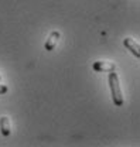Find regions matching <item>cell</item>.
I'll use <instances>...</instances> for the list:
<instances>
[{
  "mask_svg": "<svg viewBox=\"0 0 140 147\" xmlns=\"http://www.w3.org/2000/svg\"><path fill=\"white\" fill-rule=\"evenodd\" d=\"M108 81H109V86H110L112 100H113L115 106L120 108V106H123V95H122V89H120V84H119L118 74H115V71H110Z\"/></svg>",
  "mask_w": 140,
  "mask_h": 147,
  "instance_id": "1",
  "label": "cell"
},
{
  "mask_svg": "<svg viewBox=\"0 0 140 147\" xmlns=\"http://www.w3.org/2000/svg\"><path fill=\"white\" fill-rule=\"evenodd\" d=\"M93 71L96 72H110L116 69V65L113 62H106V61H96L92 64Z\"/></svg>",
  "mask_w": 140,
  "mask_h": 147,
  "instance_id": "2",
  "label": "cell"
},
{
  "mask_svg": "<svg viewBox=\"0 0 140 147\" xmlns=\"http://www.w3.org/2000/svg\"><path fill=\"white\" fill-rule=\"evenodd\" d=\"M123 45H124V47L132 53V54L135 55L136 58H139L140 57V47H139V44H137L135 40H132V38H129V37H127V38H124V40H123Z\"/></svg>",
  "mask_w": 140,
  "mask_h": 147,
  "instance_id": "3",
  "label": "cell"
},
{
  "mask_svg": "<svg viewBox=\"0 0 140 147\" xmlns=\"http://www.w3.org/2000/svg\"><path fill=\"white\" fill-rule=\"evenodd\" d=\"M60 37H61V34L58 31H51V34L48 36V38L45 40V44H44L45 51H53L58 42V40H60Z\"/></svg>",
  "mask_w": 140,
  "mask_h": 147,
  "instance_id": "4",
  "label": "cell"
},
{
  "mask_svg": "<svg viewBox=\"0 0 140 147\" xmlns=\"http://www.w3.org/2000/svg\"><path fill=\"white\" fill-rule=\"evenodd\" d=\"M0 131L4 137L10 136L11 133V125H10V119L7 116H1L0 117Z\"/></svg>",
  "mask_w": 140,
  "mask_h": 147,
  "instance_id": "5",
  "label": "cell"
},
{
  "mask_svg": "<svg viewBox=\"0 0 140 147\" xmlns=\"http://www.w3.org/2000/svg\"><path fill=\"white\" fill-rule=\"evenodd\" d=\"M7 91H9V88L6 85H0V95H4Z\"/></svg>",
  "mask_w": 140,
  "mask_h": 147,
  "instance_id": "6",
  "label": "cell"
},
{
  "mask_svg": "<svg viewBox=\"0 0 140 147\" xmlns=\"http://www.w3.org/2000/svg\"><path fill=\"white\" fill-rule=\"evenodd\" d=\"M0 81H1V75H0Z\"/></svg>",
  "mask_w": 140,
  "mask_h": 147,
  "instance_id": "7",
  "label": "cell"
}]
</instances>
